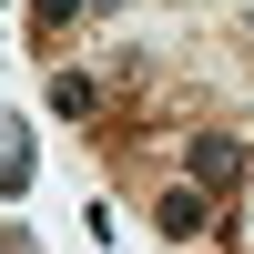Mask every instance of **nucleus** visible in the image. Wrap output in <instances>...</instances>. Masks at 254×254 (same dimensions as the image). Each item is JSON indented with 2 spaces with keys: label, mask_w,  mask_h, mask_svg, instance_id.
Segmentation results:
<instances>
[{
  "label": "nucleus",
  "mask_w": 254,
  "mask_h": 254,
  "mask_svg": "<svg viewBox=\"0 0 254 254\" xmlns=\"http://www.w3.org/2000/svg\"><path fill=\"white\" fill-rule=\"evenodd\" d=\"M153 224H163L173 244H203V234H224V193H203V183L183 173V183H163V193H153Z\"/></svg>",
  "instance_id": "nucleus-1"
},
{
  "label": "nucleus",
  "mask_w": 254,
  "mask_h": 254,
  "mask_svg": "<svg viewBox=\"0 0 254 254\" xmlns=\"http://www.w3.org/2000/svg\"><path fill=\"white\" fill-rule=\"evenodd\" d=\"M244 31H254V20H244Z\"/></svg>",
  "instance_id": "nucleus-7"
},
{
  "label": "nucleus",
  "mask_w": 254,
  "mask_h": 254,
  "mask_svg": "<svg viewBox=\"0 0 254 254\" xmlns=\"http://www.w3.org/2000/svg\"><path fill=\"white\" fill-rule=\"evenodd\" d=\"M102 81L112 71H51V112L61 122H102Z\"/></svg>",
  "instance_id": "nucleus-3"
},
{
  "label": "nucleus",
  "mask_w": 254,
  "mask_h": 254,
  "mask_svg": "<svg viewBox=\"0 0 254 254\" xmlns=\"http://www.w3.org/2000/svg\"><path fill=\"white\" fill-rule=\"evenodd\" d=\"M92 10H122V0H92Z\"/></svg>",
  "instance_id": "nucleus-6"
},
{
  "label": "nucleus",
  "mask_w": 254,
  "mask_h": 254,
  "mask_svg": "<svg viewBox=\"0 0 254 254\" xmlns=\"http://www.w3.org/2000/svg\"><path fill=\"white\" fill-rule=\"evenodd\" d=\"M81 10H92V0H31V31H41V41H51V31H71V20H81Z\"/></svg>",
  "instance_id": "nucleus-5"
},
{
  "label": "nucleus",
  "mask_w": 254,
  "mask_h": 254,
  "mask_svg": "<svg viewBox=\"0 0 254 254\" xmlns=\"http://www.w3.org/2000/svg\"><path fill=\"white\" fill-rule=\"evenodd\" d=\"M183 173H193L203 193H244V173H254V153H244L234 132H193V142H183Z\"/></svg>",
  "instance_id": "nucleus-2"
},
{
  "label": "nucleus",
  "mask_w": 254,
  "mask_h": 254,
  "mask_svg": "<svg viewBox=\"0 0 254 254\" xmlns=\"http://www.w3.org/2000/svg\"><path fill=\"white\" fill-rule=\"evenodd\" d=\"M31 173H41V142H31V122H10V132H0V193H31Z\"/></svg>",
  "instance_id": "nucleus-4"
}]
</instances>
